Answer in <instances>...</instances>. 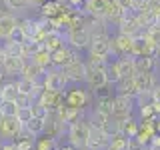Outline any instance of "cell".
I'll return each mask as SVG.
<instances>
[{
    "instance_id": "cell-1",
    "label": "cell",
    "mask_w": 160,
    "mask_h": 150,
    "mask_svg": "<svg viewBox=\"0 0 160 150\" xmlns=\"http://www.w3.org/2000/svg\"><path fill=\"white\" fill-rule=\"evenodd\" d=\"M112 50H110V34H94L88 46V62L94 64H106Z\"/></svg>"
},
{
    "instance_id": "cell-2",
    "label": "cell",
    "mask_w": 160,
    "mask_h": 150,
    "mask_svg": "<svg viewBox=\"0 0 160 150\" xmlns=\"http://www.w3.org/2000/svg\"><path fill=\"white\" fill-rule=\"evenodd\" d=\"M90 40H92V34H90L88 26L84 24V18L80 24L66 30V44L74 50H88Z\"/></svg>"
},
{
    "instance_id": "cell-3",
    "label": "cell",
    "mask_w": 160,
    "mask_h": 150,
    "mask_svg": "<svg viewBox=\"0 0 160 150\" xmlns=\"http://www.w3.org/2000/svg\"><path fill=\"white\" fill-rule=\"evenodd\" d=\"M106 64H94V62H88L86 60V76H84V82H86L88 88L94 90V92H98V90H102L104 86H108Z\"/></svg>"
},
{
    "instance_id": "cell-4",
    "label": "cell",
    "mask_w": 160,
    "mask_h": 150,
    "mask_svg": "<svg viewBox=\"0 0 160 150\" xmlns=\"http://www.w3.org/2000/svg\"><path fill=\"white\" fill-rule=\"evenodd\" d=\"M88 130H90V122L88 120H78V122L66 126V138H68V144L74 146L76 150H82L86 148V142H88Z\"/></svg>"
},
{
    "instance_id": "cell-5",
    "label": "cell",
    "mask_w": 160,
    "mask_h": 150,
    "mask_svg": "<svg viewBox=\"0 0 160 150\" xmlns=\"http://www.w3.org/2000/svg\"><path fill=\"white\" fill-rule=\"evenodd\" d=\"M42 88L44 90H52V92H66V88H68V78L64 76V72L60 68L56 66H50L46 72H44V76H42Z\"/></svg>"
},
{
    "instance_id": "cell-6",
    "label": "cell",
    "mask_w": 160,
    "mask_h": 150,
    "mask_svg": "<svg viewBox=\"0 0 160 150\" xmlns=\"http://www.w3.org/2000/svg\"><path fill=\"white\" fill-rule=\"evenodd\" d=\"M134 112V98L132 96H124V94H116L112 96V118L116 122H122L132 116Z\"/></svg>"
},
{
    "instance_id": "cell-7",
    "label": "cell",
    "mask_w": 160,
    "mask_h": 150,
    "mask_svg": "<svg viewBox=\"0 0 160 150\" xmlns=\"http://www.w3.org/2000/svg\"><path fill=\"white\" fill-rule=\"evenodd\" d=\"M110 50H112V58L118 56H132L134 54V38L128 34H116V36H110Z\"/></svg>"
},
{
    "instance_id": "cell-8",
    "label": "cell",
    "mask_w": 160,
    "mask_h": 150,
    "mask_svg": "<svg viewBox=\"0 0 160 150\" xmlns=\"http://www.w3.org/2000/svg\"><path fill=\"white\" fill-rule=\"evenodd\" d=\"M90 102V96H88V90L80 88V86H72V88H66L64 92V106L68 108H80L84 110Z\"/></svg>"
},
{
    "instance_id": "cell-9",
    "label": "cell",
    "mask_w": 160,
    "mask_h": 150,
    "mask_svg": "<svg viewBox=\"0 0 160 150\" xmlns=\"http://www.w3.org/2000/svg\"><path fill=\"white\" fill-rule=\"evenodd\" d=\"M22 130H24V126L16 116H0V138L16 140Z\"/></svg>"
},
{
    "instance_id": "cell-10",
    "label": "cell",
    "mask_w": 160,
    "mask_h": 150,
    "mask_svg": "<svg viewBox=\"0 0 160 150\" xmlns=\"http://www.w3.org/2000/svg\"><path fill=\"white\" fill-rule=\"evenodd\" d=\"M64 72V76L68 78L70 84H78L84 82V76H86V62L80 58H74L72 62H68L64 68H60Z\"/></svg>"
},
{
    "instance_id": "cell-11",
    "label": "cell",
    "mask_w": 160,
    "mask_h": 150,
    "mask_svg": "<svg viewBox=\"0 0 160 150\" xmlns=\"http://www.w3.org/2000/svg\"><path fill=\"white\" fill-rule=\"evenodd\" d=\"M108 140H110V136L104 132V130H100V128H96V126H92V124H90L88 142H86V148L88 150H106Z\"/></svg>"
},
{
    "instance_id": "cell-12",
    "label": "cell",
    "mask_w": 160,
    "mask_h": 150,
    "mask_svg": "<svg viewBox=\"0 0 160 150\" xmlns=\"http://www.w3.org/2000/svg\"><path fill=\"white\" fill-rule=\"evenodd\" d=\"M50 54H52V66H56V68H64L68 62H72V60L76 58V50L70 48L68 44L60 46L58 50H54V52H50Z\"/></svg>"
},
{
    "instance_id": "cell-13",
    "label": "cell",
    "mask_w": 160,
    "mask_h": 150,
    "mask_svg": "<svg viewBox=\"0 0 160 150\" xmlns=\"http://www.w3.org/2000/svg\"><path fill=\"white\" fill-rule=\"evenodd\" d=\"M20 20L10 12H0V40H8L12 32L18 28Z\"/></svg>"
},
{
    "instance_id": "cell-14",
    "label": "cell",
    "mask_w": 160,
    "mask_h": 150,
    "mask_svg": "<svg viewBox=\"0 0 160 150\" xmlns=\"http://www.w3.org/2000/svg\"><path fill=\"white\" fill-rule=\"evenodd\" d=\"M112 0H84V12L86 16H92V18H104L106 10L110 6Z\"/></svg>"
},
{
    "instance_id": "cell-15",
    "label": "cell",
    "mask_w": 160,
    "mask_h": 150,
    "mask_svg": "<svg viewBox=\"0 0 160 150\" xmlns=\"http://www.w3.org/2000/svg\"><path fill=\"white\" fill-rule=\"evenodd\" d=\"M24 62H26L24 56H12V54H6V58H4V62H2L4 76H16V74H20L22 68H24Z\"/></svg>"
},
{
    "instance_id": "cell-16",
    "label": "cell",
    "mask_w": 160,
    "mask_h": 150,
    "mask_svg": "<svg viewBox=\"0 0 160 150\" xmlns=\"http://www.w3.org/2000/svg\"><path fill=\"white\" fill-rule=\"evenodd\" d=\"M64 44H66V42H64V36H62L60 30H52V28H50L46 32V36L42 38V46L46 50H50V52L58 50L60 46H64Z\"/></svg>"
},
{
    "instance_id": "cell-17",
    "label": "cell",
    "mask_w": 160,
    "mask_h": 150,
    "mask_svg": "<svg viewBox=\"0 0 160 150\" xmlns=\"http://www.w3.org/2000/svg\"><path fill=\"white\" fill-rule=\"evenodd\" d=\"M44 72H46V70H44L42 66H38L36 62H32V60H26V62H24L22 72H20V76L28 78V80H34V82H42Z\"/></svg>"
},
{
    "instance_id": "cell-18",
    "label": "cell",
    "mask_w": 160,
    "mask_h": 150,
    "mask_svg": "<svg viewBox=\"0 0 160 150\" xmlns=\"http://www.w3.org/2000/svg\"><path fill=\"white\" fill-rule=\"evenodd\" d=\"M16 86H18L20 94H28V96H34V98H38L40 90H42V84L40 82H34V80H28V78H22V76L16 80Z\"/></svg>"
},
{
    "instance_id": "cell-19",
    "label": "cell",
    "mask_w": 160,
    "mask_h": 150,
    "mask_svg": "<svg viewBox=\"0 0 160 150\" xmlns=\"http://www.w3.org/2000/svg\"><path fill=\"white\" fill-rule=\"evenodd\" d=\"M114 60H116V66H118L120 78L134 76V74H136V64H134V56H118V58H114Z\"/></svg>"
},
{
    "instance_id": "cell-20",
    "label": "cell",
    "mask_w": 160,
    "mask_h": 150,
    "mask_svg": "<svg viewBox=\"0 0 160 150\" xmlns=\"http://www.w3.org/2000/svg\"><path fill=\"white\" fill-rule=\"evenodd\" d=\"M116 94H124V96H136L138 94V88H136V82H134V76H126V78H120L116 84Z\"/></svg>"
},
{
    "instance_id": "cell-21",
    "label": "cell",
    "mask_w": 160,
    "mask_h": 150,
    "mask_svg": "<svg viewBox=\"0 0 160 150\" xmlns=\"http://www.w3.org/2000/svg\"><path fill=\"white\" fill-rule=\"evenodd\" d=\"M134 82H136V88L140 92V90H152L158 80L154 76V72H138L134 74Z\"/></svg>"
},
{
    "instance_id": "cell-22",
    "label": "cell",
    "mask_w": 160,
    "mask_h": 150,
    "mask_svg": "<svg viewBox=\"0 0 160 150\" xmlns=\"http://www.w3.org/2000/svg\"><path fill=\"white\" fill-rule=\"evenodd\" d=\"M44 128H46V118H36V116H32L26 124H24V130H26V132H30L32 136H36V138L44 134Z\"/></svg>"
},
{
    "instance_id": "cell-23",
    "label": "cell",
    "mask_w": 160,
    "mask_h": 150,
    "mask_svg": "<svg viewBox=\"0 0 160 150\" xmlns=\"http://www.w3.org/2000/svg\"><path fill=\"white\" fill-rule=\"evenodd\" d=\"M118 124H120V134H124V136H128V138H134L140 130V122H136L132 116L122 120V122H118Z\"/></svg>"
},
{
    "instance_id": "cell-24",
    "label": "cell",
    "mask_w": 160,
    "mask_h": 150,
    "mask_svg": "<svg viewBox=\"0 0 160 150\" xmlns=\"http://www.w3.org/2000/svg\"><path fill=\"white\" fill-rule=\"evenodd\" d=\"M30 60H32V62H36L38 66H42L44 70H48L50 66H52V54H50V50H46L44 46L40 48L38 52H34Z\"/></svg>"
},
{
    "instance_id": "cell-25",
    "label": "cell",
    "mask_w": 160,
    "mask_h": 150,
    "mask_svg": "<svg viewBox=\"0 0 160 150\" xmlns=\"http://www.w3.org/2000/svg\"><path fill=\"white\" fill-rule=\"evenodd\" d=\"M18 98V86L16 82H4L0 84V100H16Z\"/></svg>"
},
{
    "instance_id": "cell-26",
    "label": "cell",
    "mask_w": 160,
    "mask_h": 150,
    "mask_svg": "<svg viewBox=\"0 0 160 150\" xmlns=\"http://www.w3.org/2000/svg\"><path fill=\"white\" fill-rule=\"evenodd\" d=\"M106 150H128V136H124V134H120V132L114 134V136H110Z\"/></svg>"
},
{
    "instance_id": "cell-27",
    "label": "cell",
    "mask_w": 160,
    "mask_h": 150,
    "mask_svg": "<svg viewBox=\"0 0 160 150\" xmlns=\"http://www.w3.org/2000/svg\"><path fill=\"white\" fill-rule=\"evenodd\" d=\"M18 108L16 100H0V116H16Z\"/></svg>"
},
{
    "instance_id": "cell-28",
    "label": "cell",
    "mask_w": 160,
    "mask_h": 150,
    "mask_svg": "<svg viewBox=\"0 0 160 150\" xmlns=\"http://www.w3.org/2000/svg\"><path fill=\"white\" fill-rule=\"evenodd\" d=\"M106 76H108V84H116L120 80V72H118V66H116V60H108L106 64Z\"/></svg>"
},
{
    "instance_id": "cell-29",
    "label": "cell",
    "mask_w": 160,
    "mask_h": 150,
    "mask_svg": "<svg viewBox=\"0 0 160 150\" xmlns=\"http://www.w3.org/2000/svg\"><path fill=\"white\" fill-rule=\"evenodd\" d=\"M36 148H40V150H54L56 148V138L50 136V134H46V136H42V138H36Z\"/></svg>"
},
{
    "instance_id": "cell-30",
    "label": "cell",
    "mask_w": 160,
    "mask_h": 150,
    "mask_svg": "<svg viewBox=\"0 0 160 150\" xmlns=\"http://www.w3.org/2000/svg\"><path fill=\"white\" fill-rule=\"evenodd\" d=\"M4 6H6L8 10L20 12V10H26L30 6V0H4Z\"/></svg>"
},
{
    "instance_id": "cell-31",
    "label": "cell",
    "mask_w": 160,
    "mask_h": 150,
    "mask_svg": "<svg viewBox=\"0 0 160 150\" xmlns=\"http://www.w3.org/2000/svg\"><path fill=\"white\" fill-rule=\"evenodd\" d=\"M138 110H140V118H142V122H148V120L158 118L156 114H154L152 104H144V106H138Z\"/></svg>"
},
{
    "instance_id": "cell-32",
    "label": "cell",
    "mask_w": 160,
    "mask_h": 150,
    "mask_svg": "<svg viewBox=\"0 0 160 150\" xmlns=\"http://www.w3.org/2000/svg\"><path fill=\"white\" fill-rule=\"evenodd\" d=\"M34 102H36V98H34V96H28V94H20V92H18L16 104H18L20 108H30Z\"/></svg>"
},
{
    "instance_id": "cell-33",
    "label": "cell",
    "mask_w": 160,
    "mask_h": 150,
    "mask_svg": "<svg viewBox=\"0 0 160 150\" xmlns=\"http://www.w3.org/2000/svg\"><path fill=\"white\" fill-rule=\"evenodd\" d=\"M16 118L20 120V122H22V126H24V124H26L28 120L32 118V106H30V108H18V114H16Z\"/></svg>"
},
{
    "instance_id": "cell-34",
    "label": "cell",
    "mask_w": 160,
    "mask_h": 150,
    "mask_svg": "<svg viewBox=\"0 0 160 150\" xmlns=\"http://www.w3.org/2000/svg\"><path fill=\"white\" fill-rule=\"evenodd\" d=\"M148 12L154 18H160V0H150L148 2Z\"/></svg>"
},
{
    "instance_id": "cell-35",
    "label": "cell",
    "mask_w": 160,
    "mask_h": 150,
    "mask_svg": "<svg viewBox=\"0 0 160 150\" xmlns=\"http://www.w3.org/2000/svg\"><path fill=\"white\" fill-rule=\"evenodd\" d=\"M112 2L124 12H132V0H112Z\"/></svg>"
},
{
    "instance_id": "cell-36",
    "label": "cell",
    "mask_w": 160,
    "mask_h": 150,
    "mask_svg": "<svg viewBox=\"0 0 160 150\" xmlns=\"http://www.w3.org/2000/svg\"><path fill=\"white\" fill-rule=\"evenodd\" d=\"M152 98L160 102V82H156V84H154V88H152Z\"/></svg>"
},
{
    "instance_id": "cell-37",
    "label": "cell",
    "mask_w": 160,
    "mask_h": 150,
    "mask_svg": "<svg viewBox=\"0 0 160 150\" xmlns=\"http://www.w3.org/2000/svg\"><path fill=\"white\" fill-rule=\"evenodd\" d=\"M150 144H152L154 148H158V150H160V134H154V138L150 140Z\"/></svg>"
},
{
    "instance_id": "cell-38",
    "label": "cell",
    "mask_w": 160,
    "mask_h": 150,
    "mask_svg": "<svg viewBox=\"0 0 160 150\" xmlns=\"http://www.w3.org/2000/svg\"><path fill=\"white\" fill-rule=\"evenodd\" d=\"M152 108H154V114L160 116V102H158V100H152Z\"/></svg>"
},
{
    "instance_id": "cell-39",
    "label": "cell",
    "mask_w": 160,
    "mask_h": 150,
    "mask_svg": "<svg viewBox=\"0 0 160 150\" xmlns=\"http://www.w3.org/2000/svg\"><path fill=\"white\" fill-rule=\"evenodd\" d=\"M154 130H156V134H160V116L154 120Z\"/></svg>"
},
{
    "instance_id": "cell-40",
    "label": "cell",
    "mask_w": 160,
    "mask_h": 150,
    "mask_svg": "<svg viewBox=\"0 0 160 150\" xmlns=\"http://www.w3.org/2000/svg\"><path fill=\"white\" fill-rule=\"evenodd\" d=\"M58 150H76V148L70 146V144H66V146H62V148H58Z\"/></svg>"
},
{
    "instance_id": "cell-41",
    "label": "cell",
    "mask_w": 160,
    "mask_h": 150,
    "mask_svg": "<svg viewBox=\"0 0 160 150\" xmlns=\"http://www.w3.org/2000/svg\"><path fill=\"white\" fill-rule=\"evenodd\" d=\"M142 150H158V148H154V146H152V144H146V146H144Z\"/></svg>"
},
{
    "instance_id": "cell-42",
    "label": "cell",
    "mask_w": 160,
    "mask_h": 150,
    "mask_svg": "<svg viewBox=\"0 0 160 150\" xmlns=\"http://www.w3.org/2000/svg\"><path fill=\"white\" fill-rule=\"evenodd\" d=\"M2 80H4V72H2V68H0V84H2Z\"/></svg>"
},
{
    "instance_id": "cell-43",
    "label": "cell",
    "mask_w": 160,
    "mask_h": 150,
    "mask_svg": "<svg viewBox=\"0 0 160 150\" xmlns=\"http://www.w3.org/2000/svg\"><path fill=\"white\" fill-rule=\"evenodd\" d=\"M156 54H158V58H160V44H158V48H156Z\"/></svg>"
},
{
    "instance_id": "cell-44",
    "label": "cell",
    "mask_w": 160,
    "mask_h": 150,
    "mask_svg": "<svg viewBox=\"0 0 160 150\" xmlns=\"http://www.w3.org/2000/svg\"><path fill=\"white\" fill-rule=\"evenodd\" d=\"M0 150H2V140H0Z\"/></svg>"
},
{
    "instance_id": "cell-45",
    "label": "cell",
    "mask_w": 160,
    "mask_h": 150,
    "mask_svg": "<svg viewBox=\"0 0 160 150\" xmlns=\"http://www.w3.org/2000/svg\"><path fill=\"white\" fill-rule=\"evenodd\" d=\"M34 150H40V148H36V146H34Z\"/></svg>"
},
{
    "instance_id": "cell-46",
    "label": "cell",
    "mask_w": 160,
    "mask_h": 150,
    "mask_svg": "<svg viewBox=\"0 0 160 150\" xmlns=\"http://www.w3.org/2000/svg\"><path fill=\"white\" fill-rule=\"evenodd\" d=\"M82 150H88V148H82Z\"/></svg>"
}]
</instances>
